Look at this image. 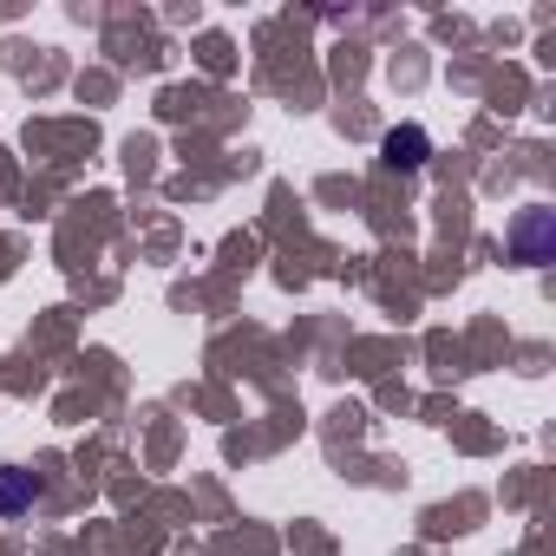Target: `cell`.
Returning <instances> with one entry per match:
<instances>
[{
    "label": "cell",
    "instance_id": "1",
    "mask_svg": "<svg viewBox=\"0 0 556 556\" xmlns=\"http://www.w3.org/2000/svg\"><path fill=\"white\" fill-rule=\"evenodd\" d=\"M510 255H517L523 268H543V262L556 255V210L530 203V210L510 223Z\"/></svg>",
    "mask_w": 556,
    "mask_h": 556
},
{
    "label": "cell",
    "instance_id": "3",
    "mask_svg": "<svg viewBox=\"0 0 556 556\" xmlns=\"http://www.w3.org/2000/svg\"><path fill=\"white\" fill-rule=\"evenodd\" d=\"M387 164H400V170H419L426 157H432V138L419 131V125H400V131H387Z\"/></svg>",
    "mask_w": 556,
    "mask_h": 556
},
{
    "label": "cell",
    "instance_id": "2",
    "mask_svg": "<svg viewBox=\"0 0 556 556\" xmlns=\"http://www.w3.org/2000/svg\"><path fill=\"white\" fill-rule=\"evenodd\" d=\"M40 504V478L21 471V465H0V517H21Z\"/></svg>",
    "mask_w": 556,
    "mask_h": 556
}]
</instances>
